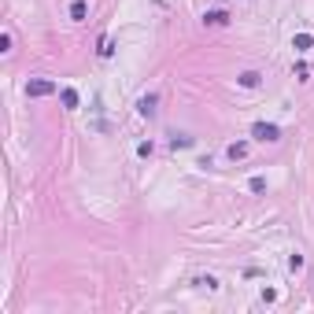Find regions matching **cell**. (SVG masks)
I'll return each mask as SVG.
<instances>
[{
	"label": "cell",
	"mask_w": 314,
	"mask_h": 314,
	"mask_svg": "<svg viewBox=\"0 0 314 314\" xmlns=\"http://www.w3.org/2000/svg\"><path fill=\"white\" fill-rule=\"evenodd\" d=\"M230 22V15L222 12V8H214V12H204V26H226Z\"/></svg>",
	"instance_id": "cell-4"
},
{
	"label": "cell",
	"mask_w": 314,
	"mask_h": 314,
	"mask_svg": "<svg viewBox=\"0 0 314 314\" xmlns=\"http://www.w3.org/2000/svg\"><path fill=\"white\" fill-rule=\"evenodd\" d=\"M170 144H174V148H188V144H192V137H174Z\"/></svg>",
	"instance_id": "cell-12"
},
{
	"label": "cell",
	"mask_w": 314,
	"mask_h": 314,
	"mask_svg": "<svg viewBox=\"0 0 314 314\" xmlns=\"http://www.w3.org/2000/svg\"><path fill=\"white\" fill-rule=\"evenodd\" d=\"M236 82H240L244 89H255V85H259V70H244V74H240Z\"/></svg>",
	"instance_id": "cell-9"
},
{
	"label": "cell",
	"mask_w": 314,
	"mask_h": 314,
	"mask_svg": "<svg viewBox=\"0 0 314 314\" xmlns=\"http://www.w3.org/2000/svg\"><path fill=\"white\" fill-rule=\"evenodd\" d=\"M252 192H266V178H252Z\"/></svg>",
	"instance_id": "cell-11"
},
{
	"label": "cell",
	"mask_w": 314,
	"mask_h": 314,
	"mask_svg": "<svg viewBox=\"0 0 314 314\" xmlns=\"http://www.w3.org/2000/svg\"><path fill=\"white\" fill-rule=\"evenodd\" d=\"M156 104H159L156 92H144V96H140V104H137V111H140L144 118H152V115H156Z\"/></svg>",
	"instance_id": "cell-3"
},
{
	"label": "cell",
	"mask_w": 314,
	"mask_h": 314,
	"mask_svg": "<svg viewBox=\"0 0 314 314\" xmlns=\"http://www.w3.org/2000/svg\"><path fill=\"white\" fill-rule=\"evenodd\" d=\"M85 15H89V4H85V0H74V4H70V18H74V22H82Z\"/></svg>",
	"instance_id": "cell-8"
},
{
	"label": "cell",
	"mask_w": 314,
	"mask_h": 314,
	"mask_svg": "<svg viewBox=\"0 0 314 314\" xmlns=\"http://www.w3.org/2000/svg\"><path fill=\"white\" fill-rule=\"evenodd\" d=\"M52 92H56V82H48V78H34V82H26V96H34V100L52 96Z\"/></svg>",
	"instance_id": "cell-2"
},
{
	"label": "cell",
	"mask_w": 314,
	"mask_h": 314,
	"mask_svg": "<svg viewBox=\"0 0 314 314\" xmlns=\"http://www.w3.org/2000/svg\"><path fill=\"white\" fill-rule=\"evenodd\" d=\"M60 100H63L66 111H74V108H78V89H70V85H66V89H60Z\"/></svg>",
	"instance_id": "cell-5"
},
{
	"label": "cell",
	"mask_w": 314,
	"mask_h": 314,
	"mask_svg": "<svg viewBox=\"0 0 314 314\" xmlns=\"http://www.w3.org/2000/svg\"><path fill=\"white\" fill-rule=\"evenodd\" d=\"M252 137L262 140V144H274V140H281V130L274 126V122H255V126H252Z\"/></svg>",
	"instance_id": "cell-1"
},
{
	"label": "cell",
	"mask_w": 314,
	"mask_h": 314,
	"mask_svg": "<svg viewBox=\"0 0 314 314\" xmlns=\"http://www.w3.org/2000/svg\"><path fill=\"white\" fill-rule=\"evenodd\" d=\"M111 52H115V41H111V37H100V60H111Z\"/></svg>",
	"instance_id": "cell-10"
},
{
	"label": "cell",
	"mask_w": 314,
	"mask_h": 314,
	"mask_svg": "<svg viewBox=\"0 0 314 314\" xmlns=\"http://www.w3.org/2000/svg\"><path fill=\"white\" fill-rule=\"evenodd\" d=\"M292 48H296V52H310L314 48V37L310 34H296V37H292Z\"/></svg>",
	"instance_id": "cell-6"
},
{
	"label": "cell",
	"mask_w": 314,
	"mask_h": 314,
	"mask_svg": "<svg viewBox=\"0 0 314 314\" xmlns=\"http://www.w3.org/2000/svg\"><path fill=\"white\" fill-rule=\"evenodd\" d=\"M278 300V288H262V303H274Z\"/></svg>",
	"instance_id": "cell-14"
},
{
	"label": "cell",
	"mask_w": 314,
	"mask_h": 314,
	"mask_svg": "<svg viewBox=\"0 0 314 314\" xmlns=\"http://www.w3.org/2000/svg\"><path fill=\"white\" fill-rule=\"evenodd\" d=\"M226 156H230L233 163H240V159L248 156V144H244V140H236V144H230V152H226Z\"/></svg>",
	"instance_id": "cell-7"
},
{
	"label": "cell",
	"mask_w": 314,
	"mask_h": 314,
	"mask_svg": "<svg viewBox=\"0 0 314 314\" xmlns=\"http://www.w3.org/2000/svg\"><path fill=\"white\" fill-rule=\"evenodd\" d=\"M288 270H303V255H292V259H288Z\"/></svg>",
	"instance_id": "cell-13"
}]
</instances>
